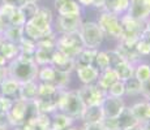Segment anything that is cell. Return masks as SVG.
<instances>
[{"instance_id":"6da1fadb","label":"cell","mask_w":150,"mask_h":130,"mask_svg":"<svg viewBox=\"0 0 150 130\" xmlns=\"http://www.w3.org/2000/svg\"><path fill=\"white\" fill-rule=\"evenodd\" d=\"M52 33V12L46 7H39L38 12L31 20L25 22L24 35L34 42Z\"/></svg>"},{"instance_id":"7a4b0ae2","label":"cell","mask_w":150,"mask_h":130,"mask_svg":"<svg viewBox=\"0 0 150 130\" xmlns=\"http://www.w3.org/2000/svg\"><path fill=\"white\" fill-rule=\"evenodd\" d=\"M37 115L39 113L34 102H25L21 99H16L12 102L9 111L7 112V120L9 122V126H13L16 129L30 121Z\"/></svg>"},{"instance_id":"3957f363","label":"cell","mask_w":150,"mask_h":130,"mask_svg":"<svg viewBox=\"0 0 150 130\" xmlns=\"http://www.w3.org/2000/svg\"><path fill=\"white\" fill-rule=\"evenodd\" d=\"M85 104L82 103L77 90H62L57 102V111L67 115L73 120L81 118Z\"/></svg>"},{"instance_id":"277c9868","label":"cell","mask_w":150,"mask_h":130,"mask_svg":"<svg viewBox=\"0 0 150 130\" xmlns=\"http://www.w3.org/2000/svg\"><path fill=\"white\" fill-rule=\"evenodd\" d=\"M38 69L39 66L35 64V61H29V60H22L16 57L14 60L8 63L7 73L8 77L18 81L20 83H24L37 79Z\"/></svg>"},{"instance_id":"5b68a950","label":"cell","mask_w":150,"mask_h":130,"mask_svg":"<svg viewBox=\"0 0 150 130\" xmlns=\"http://www.w3.org/2000/svg\"><path fill=\"white\" fill-rule=\"evenodd\" d=\"M120 27H122V33L119 40L136 42L146 31V21H140L125 13L120 17Z\"/></svg>"},{"instance_id":"8992f818","label":"cell","mask_w":150,"mask_h":130,"mask_svg":"<svg viewBox=\"0 0 150 130\" xmlns=\"http://www.w3.org/2000/svg\"><path fill=\"white\" fill-rule=\"evenodd\" d=\"M83 48L85 47H83L82 40L80 38L79 31L60 34V37H57L56 50L64 53L65 56H68L69 59L76 60V57L79 56V53Z\"/></svg>"},{"instance_id":"52a82bcc","label":"cell","mask_w":150,"mask_h":130,"mask_svg":"<svg viewBox=\"0 0 150 130\" xmlns=\"http://www.w3.org/2000/svg\"><path fill=\"white\" fill-rule=\"evenodd\" d=\"M79 34L82 40L83 47L91 48V50H98L99 46L102 44L103 38H105L102 30L97 25V22H91V21L82 22L79 29Z\"/></svg>"},{"instance_id":"ba28073f","label":"cell","mask_w":150,"mask_h":130,"mask_svg":"<svg viewBox=\"0 0 150 130\" xmlns=\"http://www.w3.org/2000/svg\"><path fill=\"white\" fill-rule=\"evenodd\" d=\"M97 25L102 30L103 35L108 37L112 39H119L120 33H122V27H120V16H116L114 13H110L103 11L102 13L98 16Z\"/></svg>"},{"instance_id":"9c48e42d","label":"cell","mask_w":150,"mask_h":130,"mask_svg":"<svg viewBox=\"0 0 150 130\" xmlns=\"http://www.w3.org/2000/svg\"><path fill=\"white\" fill-rule=\"evenodd\" d=\"M80 98H81L82 103L85 104V107L88 105H100L103 102V99L106 98L107 92L99 87L97 83H91V85H83L82 87H80L79 90Z\"/></svg>"},{"instance_id":"30bf717a","label":"cell","mask_w":150,"mask_h":130,"mask_svg":"<svg viewBox=\"0 0 150 130\" xmlns=\"http://www.w3.org/2000/svg\"><path fill=\"white\" fill-rule=\"evenodd\" d=\"M100 107H102L105 118H117L122 115V112L127 108L123 98H115L110 96V95H106Z\"/></svg>"},{"instance_id":"8fae6325","label":"cell","mask_w":150,"mask_h":130,"mask_svg":"<svg viewBox=\"0 0 150 130\" xmlns=\"http://www.w3.org/2000/svg\"><path fill=\"white\" fill-rule=\"evenodd\" d=\"M127 14L140 21H148L150 17V0H129Z\"/></svg>"},{"instance_id":"7c38bea8","label":"cell","mask_w":150,"mask_h":130,"mask_svg":"<svg viewBox=\"0 0 150 130\" xmlns=\"http://www.w3.org/2000/svg\"><path fill=\"white\" fill-rule=\"evenodd\" d=\"M81 24V14H77V16H59L56 20V27L60 34L79 31Z\"/></svg>"},{"instance_id":"4fadbf2b","label":"cell","mask_w":150,"mask_h":130,"mask_svg":"<svg viewBox=\"0 0 150 130\" xmlns=\"http://www.w3.org/2000/svg\"><path fill=\"white\" fill-rule=\"evenodd\" d=\"M119 55L123 57L124 61H128L131 64H138L140 63V53L136 50V42H125V40H119V44L115 48Z\"/></svg>"},{"instance_id":"5bb4252c","label":"cell","mask_w":150,"mask_h":130,"mask_svg":"<svg viewBox=\"0 0 150 130\" xmlns=\"http://www.w3.org/2000/svg\"><path fill=\"white\" fill-rule=\"evenodd\" d=\"M51 65L54 66L56 70L65 72V73H71L72 70L76 69V61L73 59H69L64 53L60 51L55 50L52 55V60H51Z\"/></svg>"},{"instance_id":"9a60e30c","label":"cell","mask_w":150,"mask_h":130,"mask_svg":"<svg viewBox=\"0 0 150 130\" xmlns=\"http://www.w3.org/2000/svg\"><path fill=\"white\" fill-rule=\"evenodd\" d=\"M51 117L50 115H43L39 113L30 121L25 122L22 126L16 128L17 130H50Z\"/></svg>"},{"instance_id":"2e32d148","label":"cell","mask_w":150,"mask_h":130,"mask_svg":"<svg viewBox=\"0 0 150 130\" xmlns=\"http://www.w3.org/2000/svg\"><path fill=\"white\" fill-rule=\"evenodd\" d=\"M20 86L21 83L18 81L13 79L11 77H7L0 82V92L1 96H5L11 100H16L18 99V91H20Z\"/></svg>"},{"instance_id":"e0dca14e","label":"cell","mask_w":150,"mask_h":130,"mask_svg":"<svg viewBox=\"0 0 150 130\" xmlns=\"http://www.w3.org/2000/svg\"><path fill=\"white\" fill-rule=\"evenodd\" d=\"M76 72L80 81L83 85H91L96 83L99 76V70L94 65H85V66H76Z\"/></svg>"},{"instance_id":"ac0fdd59","label":"cell","mask_w":150,"mask_h":130,"mask_svg":"<svg viewBox=\"0 0 150 130\" xmlns=\"http://www.w3.org/2000/svg\"><path fill=\"white\" fill-rule=\"evenodd\" d=\"M37 96H38V82H37V79L21 83L18 91V99L25 100V102H34Z\"/></svg>"},{"instance_id":"d6986e66","label":"cell","mask_w":150,"mask_h":130,"mask_svg":"<svg viewBox=\"0 0 150 130\" xmlns=\"http://www.w3.org/2000/svg\"><path fill=\"white\" fill-rule=\"evenodd\" d=\"M105 116L100 105H88L83 109V113L81 120L83 124H94V122H102Z\"/></svg>"},{"instance_id":"ffe728a7","label":"cell","mask_w":150,"mask_h":130,"mask_svg":"<svg viewBox=\"0 0 150 130\" xmlns=\"http://www.w3.org/2000/svg\"><path fill=\"white\" fill-rule=\"evenodd\" d=\"M18 53H20L18 46L9 42V40H7L0 34V55H3V56L7 59V61L9 63L16 59V57L18 56Z\"/></svg>"},{"instance_id":"44dd1931","label":"cell","mask_w":150,"mask_h":130,"mask_svg":"<svg viewBox=\"0 0 150 130\" xmlns=\"http://www.w3.org/2000/svg\"><path fill=\"white\" fill-rule=\"evenodd\" d=\"M59 16H77L81 14V5L76 0H65L60 4L55 5Z\"/></svg>"},{"instance_id":"7402d4cb","label":"cell","mask_w":150,"mask_h":130,"mask_svg":"<svg viewBox=\"0 0 150 130\" xmlns=\"http://www.w3.org/2000/svg\"><path fill=\"white\" fill-rule=\"evenodd\" d=\"M116 81H119V78H117L115 70L112 68H108L103 72H99V76H98V79H97L96 83L102 89V90H105L106 92H107L110 86L114 85Z\"/></svg>"},{"instance_id":"603a6c76","label":"cell","mask_w":150,"mask_h":130,"mask_svg":"<svg viewBox=\"0 0 150 130\" xmlns=\"http://www.w3.org/2000/svg\"><path fill=\"white\" fill-rule=\"evenodd\" d=\"M72 124H73V118L62 112H54V116L51 117L50 130H65L71 128Z\"/></svg>"},{"instance_id":"cb8c5ba5","label":"cell","mask_w":150,"mask_h":130,"mask_svg":"<svg viewBox=\"0 0 150 130\" xmlns=\"http://www.w3.org/2000/svg\"><path fill=\"white\" fill-rule=\"evenodd\" d=\"M129 109H131L132 115L134 116L138 124L150 118V103H148L146 100L134 103L132 107H129Z\"/></svg>"},{"instance_id":"d4e9b609","label":"cell","mask_w":150,"mask_h":130,"mask_svg":"<svg viewBox=\"0 0 150 130\" xmlns=\"http://www.w3.org/2000/svg\"><path fill=\"white\" fill-rule=\"evenodd\" d=\"M129 7V0H106L103 11L114 13L116 16L125 14Z\"/></svg>"},{"instance_id":"484cf974","label":"cell","mask_w":150,"mask_h":130,"mask_svg":"<svg viewBox=\"0 0 150 130\" xmlns=\"http://www.w3.org/2000/svg\"><path fill=\"white\" fill-rule=\"evenodd\" d=\"M116 120H117V129L119 130H127V129H131V128H133V126L138 125L137 120L134 118L133 115H132L129 108L124 109L122 112V115H120Z\"/></svg>"},{"instance_id":"4316f807","label":"cell","mask_w":150,"mask_h":130,"mask_svg":"<svg viewBox=\"0 0 150 130\" xmlns=\"http://www.w3.org/2000/svg\"><path fill=\"white\" fill-rule=\"evenodd\" d=\"M112 69L115 70L119 81H123V82H125L127 79L132 78L133 77V73H134V65L128 61H122L120 64H117Z\"/></svg>"},{"instance_id":"83f0119b","label":"cell","mask_w":150,"mask_h":130,"mask_svg":"<svg viewBox=\"0 0 150 130\" xmlns=\"http://www.w3.org/2000/svg\"><path fill=\"white\" fill-rule=\"evenodd\" d=\"M7 40L18 46V43L24 39V26H9L1 34Z\"/></svg>"},{"instance_id":"f1b7e54d","label":"cell","mask_w":150,"mask_h":130,"mask_svg":"<svg viewBox=\"0 0 150 130\" xmlns=\"http://www.w3.org/2000/svg\"><path fill=\"white\" fill-rule=\"evenodd\" d=\"M55 50H47V48H38L37 47L34 52V61L38 66L43 65H51V60H52V55Z\"/></svg>"},{"instance_id":"f546056e","label":"cell","mask_w":150,"mask_h":130,"mask_svg":"<svg viewBox=\"0 0 150 130\" xmlns=\"http://www.w3.org/2000/svg\"><path fill=\"white\" fill-rule=\"evenodd\" d=\"M98 50H91V48H83L76 57V66H85V65H93L94 59H96Z\"/></svg>"},{"instance_id":"4dcf8cb0","label":"cell","mask_w":150,"mask_h":130,"mask_svg":"<svg viewBox=\"0 0 150 130\" xmlns=\"http://www.w3.org/2000/svg\"><path fill=\"white\" fill-rule=\"evenodd\" d=\"M136 50L140 56H150V33L145 31L136 40Z\"/></svg>"},{"instance_id":"1f68e13d","label":"cell","mask_w":150,"mask_h":130,"mask_svg":"<svg viewBox=\"0 0 150 130\" xmlns=\"http://www.w3.org/2000/svg\"><path fill=\"white\" fill-rule=\"evenodd\" d=\"M55 73H56V69H55L52 65H43V66H39L37 79H39L41 82L52 83V82H54V78H55Z\"/></svg>"},{"instance_id":"d6a6232c","label":"cell","mask_w":150,"mask_h":130,"mask_svg":"<svg viewBox=\"0 0 150 130\" xmlns=\"http://www.w3.org/2000/svg\"><path fill=\"white\" fill-rule=\"evenodd\" d=\"M60 90L52 83L47 82H38V96L37 98H48L56 95Z\"/></svg>"},{"instance_id":"836d02e7","label":"cell","mask_w":150,"mask_h":130,"mask_svg":"<svg viewBox=\"0 0 150 130\" xmlns=\"http://www.w3.org/2000/svg\"><path fill=\"white\" fill-rule=\"evenodd\" d=\"M133 77L140 81L141 83L148 81L150 78V65L145 64V63H138V64L134 66Z\"/></svg>"},{"instance_id":"e575fe53","label":"cell","mask_w":150,"mask_h":130,"mask_svg":"<svg viewBox=\"0 0 150 130\" xmlns=\"http://www.w3.org/2000/svg\"><path fill=\"white\" fill-rule=\"evenodd\" d=\"M18 48H20V53L34 56V52L37 50V42H34V40L24 37V39L18 43Z\"/></svg>"},{"instance_id":"d590c367","label":"cell","mask_w":150,"mask_h":130,"mask_svg":"<svg viewBox=\"0 0 150 130\" xmlns=\"http://www.w3.org/2000/svg\"><path fill=\"white\" fill-rule=\"evenodd\" d=\"M124 87H125V95H131V96L138 95L141 92V82L132 77L124 82Z\"/></svg>"},{"instance_id":"8d00e7d4","label":"cell","mask_w":150,"mask_h":130,"mask_svg":"<svg viewBox=\"0 0 150 130\" xmlns=\"http://www.w3.org/2000/svg\"><path fill=\"white\" fill-rule=\"evenodd\" d=\"M93 65L96 66L99 72H103V70H106V69L110 68L108 56H107V53H106V51H97Z\"/></svg>"},{"instance_id":"74e56055","label":"cell","mask_w":150,"mask_h":130,"mask_svg":"<svg viewBox=\"0 0 150 130\" xmlns=\"http://www.w3.org/2000/svg\"><path fill=\"white\" fill-rule=\"evenodd\" d=\"M69 76H71V73H65V72L56 70L52 85L56 86L59 90H65V87H67L68 83H69Z\"/></svg>"},{"instance_id":"f35d334b","label":"cell","mask_w":150,"mask_h":130,"mask_svg":"<svg viewBox=\"0 0 150 130\" xmlns=\"http://www.w3.org/2000/svg\"><path fill=\"white\" fill-rule=\"evenodd\" d=\"M38 9H39V7L37 5V3H31V1H26L20 8L22 16L25 17V21H29V20L33 18V17L35 16V13L38 12Z\"/></svg>"},{"instance_id":"ab89813d","label":"cell","mask_w":150,"mask_h":130,"mask_svg":"<svg viewBox=\"0 0 150 130\" xmlns=\"http://www.w3.org/2000/svg\"><path fill=\"white\" fill-rule=\"evenodd\" d=\"M107 95L115 98H123L125 95V87H124L123 81H116L114 85L110 86V89L107 90Z\"/></svg>"},{"instance_id":"60d3db41","label":"cell","mask_w":150,"mask_h":130,"mask_svg":"<svg viewBox=\"0 0 150 130\" xmlns=\"http://www.w3.org/2000/svg\"><path fill=\"white\" fill-rule=\"evenodd\" d=\"M108 56V61H110V68H115L117 64H120L122 61H124L123 57L119 55V52L116 50H111V51H106Z\"/></svg>"},{"instance_id":"b9f144b4","label":"cell","mask_w":150,"mask_h":130,"mask_svg":"<svg viewBox=\"0 0 150 130\" xmlns=\"http://www.w3.org/2000/svg\"><path fill=\"white\" fill-rule=\"evenodd\" d=\"M12 102L13 100L8 99L5 96H0V117L7 115V112L9 111L11 105H12Z\"/></svg>"},{"instance_id":"7bdbcfd3","label":"cell","mask_w":150,"mask_h":130,"mask_svg":"<svg viewBox=\"0 0 150 130\" xmlns=\"http://www.w3.org/2000/svg\"><path fill=\"white\" fill-rule=\"evenodd\" d=\"M140 94L145 98L146 102L150 103V78L148 81H145V82L141 83V92Z\"/></svg>"},{"instance_id":"ee69618b","label":"cell","mask_w":150,"mask_h":130,"mask_svg":"<svg viewBox=\"0 0 150 130\" xmlns=\"http://www.w3.org/2000/svg\"><path fill=\"white\" fill-rule=\"evenodd\" d=\"M102 125L106 130H119L117 129V120L116 118H103Z\"/></svg>"},{"instance_id":"f6af8a7d","label":"cell","mask_w":150,"mask_h":130,"mask_svg":"<svg viewBox=\"0 0 150 130\" xmlns=\"http://www.w3.org/2000/svg\"><path fill=\"white\" fill-rule=\"evenodd\" d=\"M3 4L4 5H9V7H13V8H21L28 0H1Z\"/></svg>"},{"instance_id":"bcb514c9","label":"cell","mask_w":150,"mask_h":130,"mask_svg":"<svg viewBox=\"0 0 150 130\" xmlns=\"http://www.w3.org/2000/svg\"><path fill=\"white\" fill-rule=\"evenodd\" d=\"M81 130H106L102 122H94V124H83Z\"/></svg>"},{"instance_id":"7dc6e473","label":"cell","mask_w":150,"mask_h":130,"mask_svg":"<svg viewBox=\"0 0 150 130\" xmlns=\"http://www.w3.org/2000/svg\"><path fill=\"white\" fill-rule=\"evenodd\" d=\"M105 3H106V0H93V5H91V7H96V8H100V9H103Z\"/></svg>"},{"instance_id":"c3c4849f","label":"cell","mask_w":150,"mask_h":130,"mask_svg":"<svg viewBox=\"0 0 150 130\" xmlns=\"http://www.w3.org/2000/svg\"><path fill=\"white\" fill-rule=\"evenodd\" d=\"M81 7H91L93 5V0H76Z\"/></svg>"},{"instance_id":"681fc988","label":"cell","mask_w":150,"mask_h":130,"mask_svg":"<svg viewBox=\"0 0 150 130\" xmlns=\"http://www.w3.org/2000/svg\"><path fill=\"white\" fill-rule=\"evenodd\" d=\"M140 125V128L142 130H150V118H148V120L142 121L141 124H138Z\"/></svg>"},{"instance_id":"f907efd6","label":"cell","mask_w":150,"mask_h":130,"mask_svg":"<svg viewBox=\"0 0 150 130\" xmlns=\"http://www.w3.org/2000/svg\"><path fill=\"white\" fill-rule=\"evenodd\" d=\"M8 77V73H7V66H0V82H1L4 78Z\"/></svg>"},{"instance_id":"816d5d0a","label":"cell","mask_w":150,"mask_h":130,"mask_svg":"<svg viewBox=\"0 0 150 130\" xmlns=\"http://www.w3.org/2000/svg\"><path fill=\"white\" fill-rule=\"evenodd\" d=\"M8 65V61L3 55H0V66H7Z\"/></svg>"},{"instance_id":"f5cc1de1","label":"cell","mask_w":150,"mask_h":130,"mask_svg":"<svg viewBox=\"0 0 150 130\" xmlns=\"http://www.w3.org/2000/svg\"><path fill=\"white\" fill-rule=\"evenodd\" d=\"M146 31H149L150 33V18L146 21Z\"/></svg>"},{"instance_id":"db71d44e","label":"cell","mask_w":150,"mask_h":130,"mask_svg":"<svg viewBox=\"0 0 150 130\" xmlns=\"http://www.w3.org/2000/svg\"><path fill=\"white\" fill-rule=\"evenodd\" d=\"M127 130H142L140 128V125H137V126H133V128H131V129H127Z\"/></svg>"},{"instance_id":"11a10c76","label":"cell","mask_w":150,"mask_h":130,"mask_svg":"<svg viewBox=\"0 0 150 130\" xmlns=\"http://www.w3.org/2000/svg\"><path fill=\"white\" fill-rule=\"evenodd\" d=\"M3 31H4V26H3L1 20H0V34H3Z\"/></svg>"},{"instance_id":"9f6ffc18","label":"cell","mask_w":150,"mask_h":130,"mask_svg":"<svg viewBox=\"0 0 150 130\" xmlns=\"http://www.w3.org/2000/svg\"><path fill=\"white\" fill-rule=\"evenodd\" d=\"M63 1H65V0H55V5L60 4V3H63Z\"/></svg>"},{"instance_id":"6f0895ef","label":"cell","mask_w":150,"mask_h":130,"mask_svg":"<svg viewBox=\"0 0 150 130\" xmlns=\"http://www.w3.org/2000/svg\"><path fill=\"white\" fill-rule=\"evenodd\" d=\"M65 130H79V129H76V128H72V126H71V128H68V129H65Z\"/></svg>"},{"instance_id":"680465c9","label":"cell","mask_w":150,"mask_h":130,"mask_svg":"<svg viewBox=\"0 0 150 130\" xmlns=\"http://www.w3.org/2000/svg\"><path fill=\"white\" fill-rule=\"evenodd\" d=\"M28 1H31V3H38L39 0H28Z\"/></svg>"},{"instance_id":"91938a15","label":"cell","mask_w":150,"mask_h":130,"mask_svg":"<svg viewBox=\"0 0 150 130\" xmlns=\"http://www.w3.org/2000/svg\"><path fill=\"white\" fill-rule=\"evenodd\" d=\"M0 130H4V129H0Z\"/></svg>"}]
</instances>
